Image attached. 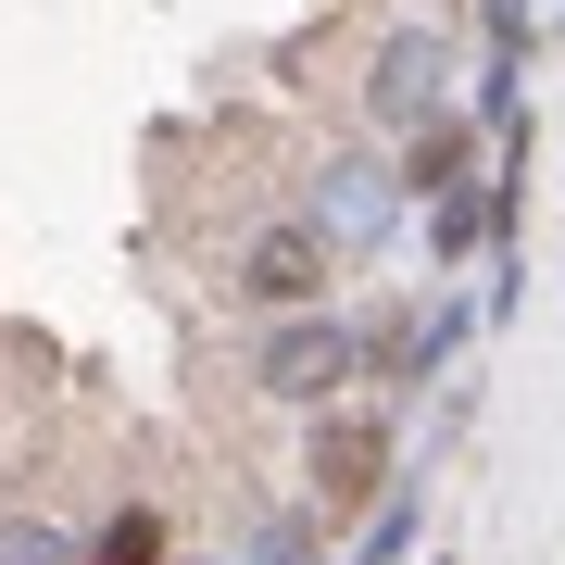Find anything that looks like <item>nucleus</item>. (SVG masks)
<instances>
[{
    "label": "nucleus",
    "instance_id": "10",
    "mask_svg": "<svg viewBox=\"0 0 565 565\" xmlns=\"http://www.w3.org/2000/svg\"><path fill=\"white\" fill-rule=\"evenodd\" d=\"M252 565H315V515H264L252 527Z\"/></svg>",
    "mask_w": 565,
    "mask_h": 565
},
{
    "label": "nucleus",
    "instance_id": "11",
    "mask_svg": "<svg viewBox=\"0 0 565 565\" xmlns=\"http://www.w3.org/2000/svg\"><path fill=\"white\" fill-rule=\"evenodd\" d=\"M490 51H503V63L541 51V0H490Z\"/></svg>",
    "mask_w": 565,
    "mask_h": 565
},
{
    "label": "nucleus",
    "instance_id": "13",
    "mask_svg": "<svg viewBox=\"0 0 565 565\" xmlns=\"http://www.w3.org/2000/svg\"><path fill=\"white\" fill-rule=\"evenodd\" d=\"M0 565H76V541L63 527H0Z\"/></svg>",
    "mask_w": 565,
    "mask_h": 565
},
{
    "label": "nucleus",
    "instance_id": "7",
    "mask_svg": "<svg viewBox=\"0 0 565 565\" xmlns=\"http://www.w3.org/2000/svg\"><path fill=\"white\" fill-rule=\"evenodd\" d=\"M415 527H427V478H390L377 515H364V541H352V565H415Z\"/></svg>",
    "mask_w": 565,
    "mask_h": 565
},
{
    "label": "nucleus",
    "instance_id": "4",
    "mask_svg": "<svg viewBox=\"0 0 565 565\" xmlns=\"http://www.w3.org/2000/svg\"><path fill=\"white\" fill-rule=\"evenodd\" d=\"M226 289H239L252 315H302V302H327V289H340V264H327V239L289 214V226H264V239L239 252V277H226Z\"/></svg>",
    "mask_w": 565,
    "mask_h": 565
},
{
    "label": "nucleus",
    "instance_id": "6",
    "mask_svg": "<svg viewBox=\"0 0 565 565\" xmlns=\"http://www.w3.org/2000/svg\"><path fill=\"white\" fill-rule=\"evenodd\" d=\"M390 177H403V202H440V189H465V177H478V126H465V114L403 126V163H390Z\"/></svg>",
    "mask_w": 565,
    "mask_h": 565
},
{
    "label": "nucleus",
    "instance_id": "3",
    "mask_svg": "<svg viewBox=\"0 0 565 565\" xmlns=\"http://www.w3.org/2000/svg\"><path fill=\"white\" fill-rule=\"evenodd\" d=\"M364 114H377V126L452 114V39H440V25H390V39H377V63H364Z\"/></svg>",
    "mask_w": 565,
    "mask_h": 565
},
{
    "label": "nucleus",
    "instance_id": "8",
    "mask_svg": "<svg viewBox=\"0 0 565 565\" xmlns=\"http://www.w3.org/2000/svg\"><path fill=\"white\" fill-rule=\"evenodd\" d=\"M76 565H163V515H151V503H126L102 541H76Z\"/></svg>",
    "mask_w": 565,
    "mask_h": 565
},
{
    "label": "nucleus",
    "instance_id": "9",
    "mask_svg": "<svg viewBox=\"0 0 565 565\" xmlns=\"http://www.w3.org/2000/svg\"><path fill=\"white\" fill-rule=\"evenodd\" d=\"M427 252H478V177H465V189H440V202H427Z\"/></svg>",
    "mask_w": 565,
    "mask_h": 565
},
{
    "label": "nucleus",
    "instance_id": "14",
    "mask_svg": "<svg viewBox=\"0 0 565 565\" xmlns=\"http://www.w3.org/2000/svg\"><path fill=\"white\" fill-rule=\"evenodd\" d=\"M427 565H440V553H427Z\"/></svg>",
    "mask_w": 565,
    "mask_h": 565
},
{
    "label": "nucleus",
    "instance_id": "5",
    "mask_svg": "<svg viewBox=\"0 0 565 565\" xmlns=\"http://www.w3.org/2000/svg\"><path fill=\"white\" fill-rule=\"evenodd\" d=\"M377 478H390V427L377 415H315V503L340 515V503H377Z\"/></svg>",
    "mask_w": 565,
    "mask_h": 565
},
{
    "label": "nucleus",
    "instance_id": "12",
    "mask_svg": "<svg viewBox=\"0 0 565 565\" xmlns=\"http://www.w3.org/2000/svg\"><path fill=\"white\" fill-rule=\"evenodd\" d=\"M465 126H490V139L515 126V63H503V51H490V76H478V102H465Z\"/></svg>",
    "mask_w": 565,
    "mask_h": 565
},
{
    "label": "nucleus",
    "instance_id": "2",
    "mask_svg": "<svg viewBox=\"0 0 565 565\" xmlns=\"http://www.w3.org/2000/svg\"><path fill=\"white\" fill-rule=\"evenodd\" d=\"M403 214L415 202H403V177H390L377 151H327V177H315V202H302V226L327 239V264H364Z\"/></svg>",
    "mask_w": 565,
    "mask_h": 565
},
{
    "label": "nucleus",
    "instance_id": "1",
    "mask_svg": "<svg viewBox=\"0 0 565 565\" xmlns=\"http://www.w3.org/2000/svg\"><path fill=\"white\" fill-rule=\"evenodd\" d=\"M364 377V327L340 302H302V315H277L252 340V390L264 403H289V415H340V390Z\"/></svg>",
    "mask_w": 565,
    "mask_h": 565
}]
</instances>
